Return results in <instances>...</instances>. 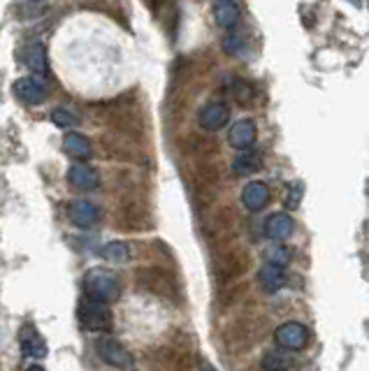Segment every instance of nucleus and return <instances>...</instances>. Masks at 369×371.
<instances>
[{
    "instance_id": "2",
    "label": "nucleus",
    "mask_w": 369,
    "mask_h": 371,
    "mask_svg": "<svg viewBox=\"0 0 369 371\" xmlns=\"http://www.w3.org/2000/svg\"><path fill=\"white\" fill-rule=\"evenodd\" d=\"M77 316H79V323L86 327V330H91V332H110L112 330L110 307L100 304V302H93V299H89V297H84L79 302Z\"/></svg>"
},
{
    "instance_id": "1",
    "label": "nucleus",
    "mask_w": 369,
    "mask_h": 371,
    "mask_svg": "<svg viewBox=\"0 0 369 371\" xmlns=\"http://www.w3.org/2000/svg\"><path fill=\"white\" fill-rule=\"evenodd\" d=\"M84 292H86L89 299L100 302V304H112V302L119 299L121 295V283L110 269L96 267L89 269L86 276H84Z\"/></svg>"
},
{
    "instance_id": "24",
    "label": "nucleus",
    "mask_w": 369,
    "mask_h": 371,
    "mask_svg": "<svg viewBox=\"0 0 369 371\" xmlns=\"http://www.w3.org/2000/svg\"><path fill=\"white\" fill-rule=\"evenodd\" d=\"M205 371H216V369H214L212 365H207V362H205Z\"/></svg>"
},
{
    "instance_id": "7",
    "label": "nucleus",
    "mask_w": 369,
    "mask_h": 371,
    "mask_svg": "<svg viewBox=\"0 0 369 371\" xmlns=\"http://www.w3.org/2000/svg\"><path fill=\"white\" fill-rule=\"evenodd\" d=\"M256 137H258V128H256V123L251 119L237 121L230 128V132H228L230 147H234L237 151H249L251 147L256 144Z\"/></svg>"
},
{
    "instance_id": "16",
    "label": "nucleus",
    "mask_w": 369,
    "mask_h": 371,
    "mask_svg": "<svg viewBox=\"0 0 369 371\" xmlns=\"http://www.w3.org/2000/svg\"><path fill=\"white\" fill-rule=\"evenodd\" d=\"M260 165H263V158H260L258 151H251V149L249 151H239V156L232 160L234 174H242V176L258 172Z\"/></svg>"
},
{
    "instance_id": "13",
    "label": "nucleus",
    "mask_w": 369,
    "mask_h": 371,
    "mask_svg": "<svg viewBox=\"0 0 369 371\" xmlns=\"http://www.w3.org/2000/svg\"><path fill=\"white\" fill-rule=\"evenodd\" d=\"M293 230H295V221L288 216V214H272L270 218H267V223H265V234L270 239L274 241H283V239H288Z\"/></svg>"
},
{
    "instance_id": "4",
    "label": "nucleus",
    "mask_w": 369,
    "mask_h": 371,
    "mask_svg": "<svg viewBox=\"0 0 369 371\" xmlns=\"http://www.w3.org/2000/svg\"><path fill=\"white\" fill-rule=\"evenodd\" d=\"M276 343L281 346V348H288V350H302L309 341V330L305 325L295 323V320H290V323H283L279 330L274 334Z\"/></svg>"
},
{
    "instance_id": "22",
    "label": "nucleus",
    "mask_w": 369,
    "mask_h": 371,
    "mask_svg": "<svg viewBox=\"0 0 369 371\" xmlns=\"http://www.w3.org/2000/svg\"><path fill=\"white\" fill-rule=\"evenodd\" d=\"M300 198H302V183H293L288 190V198H286V207L295 209L300 205Z\"/></svg>"
},
{
    "instance_id": "20",
    "label": "nucleus",
    "mask_w": 369,
    "mask_h": 371,
    "mask_svg": "<svg viewBox=\"0 0 369 371\" xmlns=\"http://www.w3.org/2000/svg\"><path fill=\"white\" fill-rule=\"evenodd\" d=\"M290 260V251L283 249V246H276L272 249L270 253H267V265H274V267H286Z\"/></svg>"
},
{
    "instance_id": "5",
    "label": "nucleus",
    "mask_w": 369,
    "mask_h": 371,
    "mask_svg": "<svg viewBox=\"0 0 369 371\" xmlns=\"http://www.w3.org/2000/svg\"><path fill=\"white\" fill-rule=\"evenodd\" d=\"M14 93H16V98L23 100L26 105H40L47 100L49 89H47V84L38 77H21L14 81Z\"/></svg>"
},
{
    "instance_id": "8",
    "label": "nucleus",
    "mask_w": 369,
    "mask_h": 371,
    "mask_svg": "<svg viewBox=\"0 0 369 371\" xmlns=\"http://www.w3.org/2000/svg\"><path fill=\"white\" fill-rule=\"evenodd\" d=\"M19 346H21V353L26 358H33V360H42L47 355V341L42 339L40 332L35 330L33 325H23L21 332H19Z\"/></svg>"
},
{
    "instance_id": "3",
    "label": "nucleus",
    "mask_w": 369,
    "mask_h": 371,
    "mask_svg": "<svg viewBox=\"0 0 369 371\" xmlns=\"http://www.w3.org/2000/svg\"><path fill=\"white\" fill-rule=\"evenodd\" d=\"M98 355L103 358L110 367L128 369L132 365L130 353L125 350L116 339H112V336H100L98 339Z\"/></svg>"
},
{
    "instance_id": "17",
    "label": "nucleus",
    "mask_w": 369,
    "mask_h": 371,
    "mask_svg": "<svg viewBox=\"0 0 369 371\" xmlns=\"http://www.w3.org/2000/svg\"><path fill=\"white\" fill-rule=\"evenodd\" d=\"M286 283V276H283V269L281 267H274V265H265L260 269V285H263L265 290H279L281 285Z\"/></svg>"
},
{
    "instance_id": "9",
    "label": "nucleus",
    "mask_w": 369,
    "mask_h": 371,
    "mask_svg": "<svg viewBox=\"0 0 369 371\" xmlns=\"http://www.w3.org/2000/svg\"><path fill=\"white\" fill-rule=\"evenodd\" d=\"M242 205H244L249 212H260L270 205V188L263 181H251L244 186L242 190Z\"/></svg>"
},
{
    "instance_id": "18",
    "label": "nucleus",
    "mask_w": 369,
    "mask_h": 371,
    "mask_svg": "<svg viewBox=\"0 0 369 371\" xmlns=\"http://www.w3.org/2000/svg\"><path fill=\"white\" fill-rule=\"evenodd\" d=\"M103 258L110 260V263H114V265H121V263H125V260L130 258V251H128V246H125L123 241H110L103 249Z\"/></svg>"
},
{
    "instance_id": "23",
    "label": "nucleus",
    "mask_w": 369,
    "mask_h": 371,
    "mask_svg": "<svg viewBox=\"0 0 369 371\" xmlns=\"http://www.w3.org/2000/svg\"><path fill=\"white\" fill-rule=\"evenodd\" d=\"M26 371H45V367H42V365H30Z\"/></svg>"
},
{
    "instance_id": "21",
    "label": "nucleus",
    "mask_w": 369,
    "mask_h": 371,
    "mask_svg": "<svg viewBox=\"0 0 369 371\" xmlns=\"http://www.w3.org/2000/svg\"><path fill=\"white\" fill-rule=\"evenodd\" d=\"M52 123H56L58 128H72V125H77V116L70 114L68 109H54Z\"/></svg>"
},
{
    "instance_id": "6",
    "label": "nucleus",
    "mask_w": 369,
    "mask_h": 371,
    "mask_svg": "<svg viewBox=\"0 0 369 371\" xmlns=\"http://www.w3.org/2000/svg\"><path fill=\"white\" fill-rule=\"evenodd\" d=\"M230 119V109L225 103H209L200 109L198 114V123L203 125L205 130H221Z\"/></svg>"
},
{
    "instance_id": "11",
    "label": "nucleus",
    "mask_w": 369,
    "mask_h": 371,
    "mask_svg": "<svg viewBox=\"0 0 369 371\" xmlns=\"http://www.w3.org/2000/svg\"><path fill=\"white\" fill-rule=\"evenodd\" d=\"M68 183L77 190H96L100 176L93 167L89 165H72L68 170Z\"/></svg>"
},
{
    "instance_id": "15",
    "label": "nucleus",
    "mask_w": 369,
    "mask_h": 371,
    "mask_svg": "<svg viewBox=\"0 0 369 371\" xmlns=\"http://www.w3.org/2000/svg\"><path fill=\"white\" fill-rule=\"evenodd\" d=\"M239 5L232 3V0H221V3L214 5V19L221 28H234L239 23Z\"/></svg>"
},
{
    "instance_id": "10",
    "label": "nucleus",
    "mask_w": 369,
    "mask_h": 371,
    "mask_svg": "<svg viewBox=\"0 0 369 371\" xmlns=\"http://www.w3.org/2000/svg\"><path fill=\"white\" fill-rule=\"evenodd\" d=\"M68 214H70V221L77 227H91V225H96L98 218H100L98 207L93 205V202H86V200L70 202Z\"/></svg>"
},
{
    "instance_id": "14",
    "label": "nucleus",
    "mask_w": 369,
    "mask_h": 371,
    "mask_svg": "<svg viewBox=\"0 0 369 371\" xmlns=\"http://www.w3.org/2000/svg\"><path fill=\"white\" fill-rule=\"evenodd\" d=\"M63 147L68 151V156H72L74 160H89L93 156V144H91L89 137H84L79 132H70L65 135Z\"/></svg>"
},
{
    "instance_id": "12",
    "label": "nucleus",
    "mask_w": 369,
    "mask_h": 371,
    "mask_svg": "<svg viewBox=\"0 0 369 371\" xmlns=\"http://www.w3.org/2000/svg\"><path fill=\"white\" fill-rule=\"evenodd\" d=\"M21 61L23 65L28 67V70H33L35 74H45L49 72V61H47V49L40 45V42H33V45H26L21 52Z\"/></svg>"
},
{
    "instance_id": "19",
    "label": "nucleus",
    "mask_w": 369,
    "mask_h": 371,
    "mask_svg": "<svg viewBox=\"0 0 369 371\" xmlns=\"http://www.w3.org/2000/svg\"><path fill=\"white\" fill-rule=\"evenodd\" d=\"M263 369L265 371H288L290 369V360L281 353H267L263 358Z\"/></svg>"
}]
</instances>
